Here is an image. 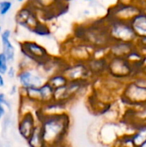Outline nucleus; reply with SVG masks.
I'll use <instances>...</instances> for the list:
<instances>
[{
  "mask_svg": "<svg viewBox=\"0 0 146 147\" xmlns=\"http://www.w3.org/2000/svg\"><path fill=\"white\" fill-rule=\"evenodd\" d=\"M44 140L46 146H54L65 143L71 127V116L67 112L58 115H38Z\"/></svg>",
  "mask_w": 146,
  "mask_h": 147,
  "instance_id": "f257e3e1",
  "label": "nucleus"
},
{
  "mask_svg": "<svg viewBox=\"0 0 146 147\" xmlns=\"http://www.w3.org/2000/svg\"><path fill=\"white\" fill-rule=\"evenodd\" d=\"M63 48L62 57L69 62H87L93 57L94 48L88 44L76 40L74 37L65 42Z\"/></svg>",
  "mask_w": 146,
  "mask_h": 147,
  "instance_id": "f03ea898",
  "label": "nucleus"
},
{
  "mask_svg": "<svg viewBox=\"0 0 146 147\" xmlns=\"http://www.w3.org/2000/svg\"><path fill=\"white\" fill-rule=\"evenodd\" d=\"M121 100L129 106L146 107V80L129 83L123 89Z\"/></svg>",
  "mask_w": 146,
  "mask_h": 147,
  "instance_id": "7ed1b4c3",
  "label": "nucleus"
},
{
  "mask_svg": "<svg viewBox=\"0 0 146 147\" xmlns=\"http://www.w3.org/2000/svg\"><path fill=\"white\" fill-rule=\"evenodd\" d=\"M89 84V82L85 81H69L66 85L54 90L53 101L68 105L78 98Z\"/></svg>",
  "mask_w": 146,
  "mask_h": 147,
  "instance_id": "20e7f679",
  "label": "nucleus"
},
{
  "mask_svg": "<svg viewBox=\"0 0 146 147\" xmlns=\"http://www.w3.org/2000/svg\"><path fill=\"white\" fill-rule=\"evenodd\" d=\"M19 51L22 58L26 59L36 66L51 57L48 50L35 40H22L19 42Z\"/></svg>",
  "mask_w": 146,
  "mask_h": 147,
  "instance_id": "39448f33",
  "label": "nucleus"
},
{
  "mask_svg": "<svg viewBox=\"0 0 146 147\" xmlns=\"http://www.w3.org/2000/svg\"><path fill=\"white\" fill-rule=\"evenodd\" d=\"M15 79L22 89L40 87L46 82V77L36 65L19 69Z\"/></svg>",
  "mask_w": 146,
  "mask_h": 147,
  "instance_id": "423d86ee",
  "label": "nucleus"
},
{
  "mask_svg": "<svg viewBox=\"0 0 146 147\" xmlns=\"http://www.w3.org/2000/svg\"><path fill=\"white\" fill-rule=\"evenodd\" d=\"M15 22L18 27L31 32L42 21L37 10L28 3H25L16 11Z\"/></svg>",
  "mask_w": 146,
  "mask_h": 147,
  "instance_id": "0eeeda50",
  "label": "nucleus"
},
{
  "mask_svg": "<svg viewBox=\"0 0 146 147\" xmlns=\"http://www.w3.org/2000/svg\"><path fill=\"white\" fill-rule=\"evenodd\" d=\"M69 81H85L91 83L93 79L86 62H69L65 65L62 71Z\"/></svg>",
  "mask_w": 146,
  "mask_h": 147,
  "instance_id": "6e6552de",
  "label": "nucleus"
},
{
  "mask_svg": "<svg viewBox=\"0 0 146 147\" xmlns=\"http://www.w3.org/2000/svg\"><path fill=\"white\" fill-rule=\"evenodd\" d=\"M39 124L38 116L35 112L27 111L19 113L17 121V132L23 140H27Z\"/></svg>",
  "mask_w": 146,
  "mask_h": 147,
  "instance_id": "1a4fd4ad",
  "label": "nucleus"
},
{
  "mask_svg": "<svg viewBox=\"0 0 146 147\" xmlns=\"http://www.w3.org/2000/svg\"><path fill=\"white\" fill-rule=\"evenodd\" d=\"M107 73L114 79H122L129 77L130 68L119 58H114L108 62Z\"/></svg>",
  "mask_w": 146,
  "mask_h": 147,
  "instance_id": "9d476101",
  "label": "nucleus"
},
{
  "mask_svg": "<svg viewBox=\"0 0 146 147\" xmlns=\"http://www.w3.org/2000/svg\"><path fill=\"white\" fill-rule=\"evenodd\" d=\"M12 31L10 29H3L0 34V40L2 45V53L5 55L9 65H13L15 59L16 49L11 40Z\"/></svg>",
  "mask_w": 146,
  "mask_h": 147,
  "instance_id": "9b49d317",
  "label": "nucleus"
},
{
  "mask_svg": "<svg viewBox=\"0 0 146 147\" xmlns=\"http://www.w3.org/2000/svg\"><path fill=\"white\" fill-rule=\"evenodd\" d=\"M146 142V124H142L139 129L132 135L127 136L126 140L120 141V146L141 147Z\"/></svg>",
  "mask_w": 146,
  "mask_h": 147,
  "instance_id": "f8f14e48",
  "label": "nucleus"
},
{
  "mask_svg": "<svg viewBox=\"0 0 146 147\" xmlns=\"http://www.w3.org/2000/svg\"><path fill=\"white\" fill-rule=\"evenodd\" d=\"M86 64L93 78L101 77L107 72L108 61L102 58L92 57L86 62Z\"/></svg>",
  "mask_w": 146,
  "mask_h": 147,
  "instance_id": "ddd939ff",
  "label": "nucleus"
},
{
  "mask_svg": "<svg viewBox=\"0 0 146 147\" xmlns=\"http://www.w3.org/2000/svg\"><path fill=\"white\" fill-rule=\"evenodd\" d=\"M26 143L28 147H46L40 124L35 127L33 133L26 140Z\"/></svg>",
  "mask_w": 146,
  "mask_h": 147,
  "instance_id": "4468645a",
  "label": "nucleus"
},
{
  "mask_svg": "<svg viewBox=\"0 0 146 147\" xmlns=\"http://www.w3.org/2000/svg\"><path fill=\"white\" fill-rule=\"evenodd\" d=\"M46 82L55 90V89H58V88L66 85L67 83L69 82V80L64 75V73L57 72V73H54V74L47 77Z\"/></svg>",
  "mask_w": 146,
  "mask_h": 147,
  "instance_id": "2eb2a0df",
  "label": "nucleus"
},
{
  "mask_svg": "<svg viewBox=\"0 0 146 147\" xmlns=\"http://www.w3.org/2000/svg\"><path fill=\"white\" fill-rule=\"evenodd\" d=\"M30 33L36 36L42 37V38H48V39L51 38L52 34L51 28L44 22H40Z\"/></svg>",
  "mask_w": 146,
  "mask_h": 147,
  "instance_id": "dca6fc26",
  "label": "nucleus"
},
{
  "mask_svg": "<svg viewBox=\"0 0 146 147\" xmlns=\"http://www.w3.org/2000/svg\"><path fill=\"white\" fill-rule=\"evenodd\" d=\"M13 3L10 0H1L0 1V16H6L12 9Z\"/></svg>",
  "mask_w": 146,
  "mask_h": 147,
  "instance_id": "f3484780",
  "label": "nucleus"
},
{
  "mask_svg": "<svg viewBox=\"0 0 146 147\" xmlns=\"http://www.w3.org/2000/svg\"><path fill=\"white\" fill-rule=\"evenodd\" d=\"M9 66V63L8 59H6L5 55L2 52H0V74L5 76Z\"/></svg>",
  "mask_w": 146,
  "mask_h": 147,
  "instance_id": "a211bd4d",
  "label": "nucleus"
},
{
  "mask_svg": "<svg viewBox=\"0 0 146 147\" xmlns=\"http://www.w3.org/2000/svg\"><path fill=\"white\" fill-rule=\"evenodd\" d=\"M17 67L14 66L13 65H9L8 70H7V72L5 74V76L7 77V78L9 80H14L16 78V75H17Z\"/></svg>",
  "mask_w": 146,
  "mask_h": 147,
  "instance_id": "6ab92c4d",
  "label": "nucleus"
},
{
  "mask_svg": "<svg viewBox=\"0 0 146 147\" xmlns=\"http://www.w3.org/2000/svg\"><path fill=\"white\" fill-rule=\"evenodd\" d=\"M135 27L137 29L140 30L143 33H146V19L145 18H141L140 20H138Z\"/></svg>",
  "mask_w": 146,
  "mask_h": 147,
  "instance_id": "aec40b11",
  "label": "nucleus"
},
{
  "mask_svg": "<svg viewBox=\"0 0 146 147\" xmlns=\"http://www.w3.org/2000/svg\"><path fill=\"white\" fill-rule=\"evenodd\" d=\"M17 92H19V87L16 85V84H12L9 90V92H8V95L9 96H14L17 94Z\"/></svg>",
  "mask_w": 146,
  "mask_h": 147,
  "instance_id": "412c9836",
  "label": "nucleus"
},
{
  "mask_svg": "<svg viewBox=\"0 0 146 147\" xmlns=\"http://www.w3.org/2000/svg\"><path fill=\"white\" fill-rule=\"evenodd\" d=\"M6 115H7V109L2 102H0V122L2 121V120L4 118Z\"/></svg>",
  "mask_w": 146,
  "mask_h": 147,
  "instance_id": "4be33fe9",
  "label": "nucleus"
},
{
  "mask_svg": "<svg viewBox=\"0 0 146 147\" xmlns=\"http://www.w3.org/2000/svg\"><path fill=\"white\" fill-rule=\"evenodd\" d=\"M6 85V81H5V78H4V76L0 74V89H3L4 88Z\"/></svg>",
  "mask_w": 146,
  "mask_h": 147,
  "instance_id": "5701e85b",
  "label": "nucleus"
},
{
  "mask_svg": "<svg viewBox=\"0 0 146 147\" xmlns=\"http://www.w3.org/2000/svg\"><path fill=\"white\" fill-rule=\"evenodd\" d=\"M82 13H83V16H89V15H90V10H89V9H84L82 11Z\"/></svg>",
  "mask_w": 146,
  "mask_h": 147,
  "instance_id": "b1692460",
  "label": "nucleus"
},
{
  "mask_svg": "<svg viewBox=\"0 0 146 147\" xmlns=\"http://www.w3.org/2000/svg\"><path fill=\"white\" fill-rule=\"evenodd\" d=\"M15 2H17V3H26L27 2V0H15Z\"/></svg>",
  "mask_w": 146,
  "mask_h": 147,
  "instance_id": "393cba45",
  "label": "nucleus"
},
{
  "mask_svg": "<svg viewBox=\"0 0 146 147\" xmlns=\"http://www.w3.org/2000/svg\"><path fill=\"white\" fill-rule=\"evenodd\" d=\"M3 31V28H2V26L0 25V34H1V32Z\"/></svg>",
  "mask_w": 146,
  "mask_h": 147,
  "instance_id": "a878e982",
  "label": "nucleus"
},
{
  "mask_svg": "<svg viewBox=\"0 0 146 147\" xmlns=\"http://www.w3.org/2000/svg\"><path fill=\"white\" fill-rule=\"evenodd\" d=\"M141 147H146V142L145 143V144H144V145H143V146H142Z\"/></svg>",
  "mask_w": 146,
  "mask_h": 147,
  "instance_id": "bb28decb",
  "label": "nucleus"
},
{
  "mask_svg": "<svg viewBox=\"0 0 146 147\" xmlns=\"http://www.w3.org/2000/svg\"><path fill=\"white\" fill-rule=\"evenodd\" d=\"M84 1H87V2H92L93 0H84Z\"/></svg>",
  "mask_w": 146,
  "mask_h": 147,
  "instance_id": "cd10ccee",
  "label": "nucleus"
},
{
  "mask_svg": "<svg viewBox=\"0 0 146 147\" xmlns=\"http://www.w3.org/2000/svg\"><path fill=\"white\" fill-rule=\"evenodd\" d=\"M118 147H125V146H119Z\"/></svg>",
  "mask_w": 146,
  "mask_h": 147,
  "instance_id": "c85d7f7f",
  "label": "nucleus"
},
{
  "mask_svg": "<svg viewBox=\"0 0 146 147\" xmlns=\"http://www.w3.org/2000/svg\"><path fill=\"white\" fill-rule=\"evenodd\" d=\"M145 74H146V68H145Z\"/></svg>",
  "mask_w": 146,
  "mask_h": 147,
  "instance_id": "c756f323",
  "label": "nucleus"
}]
</instances>
